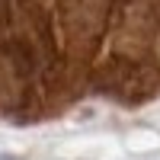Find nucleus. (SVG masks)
Returning a JSON list of instances; mask_svg holds the SVG:
<instances>
[{
    "instance_id": "obj_1",
    "label": "nucleus",
    "mask_w": 160,
    "mask_h": 160,
    "mask_svg": "<svg viewBox=\"0 0 160 160\" xmlns=\"http://www.w3.org/2000/svg\"><path fill=\"white\" fill-rule=\"evenodd\" d=\"M0 160H19L16 154H0Z\"/></svg>"
}]
</instances>
